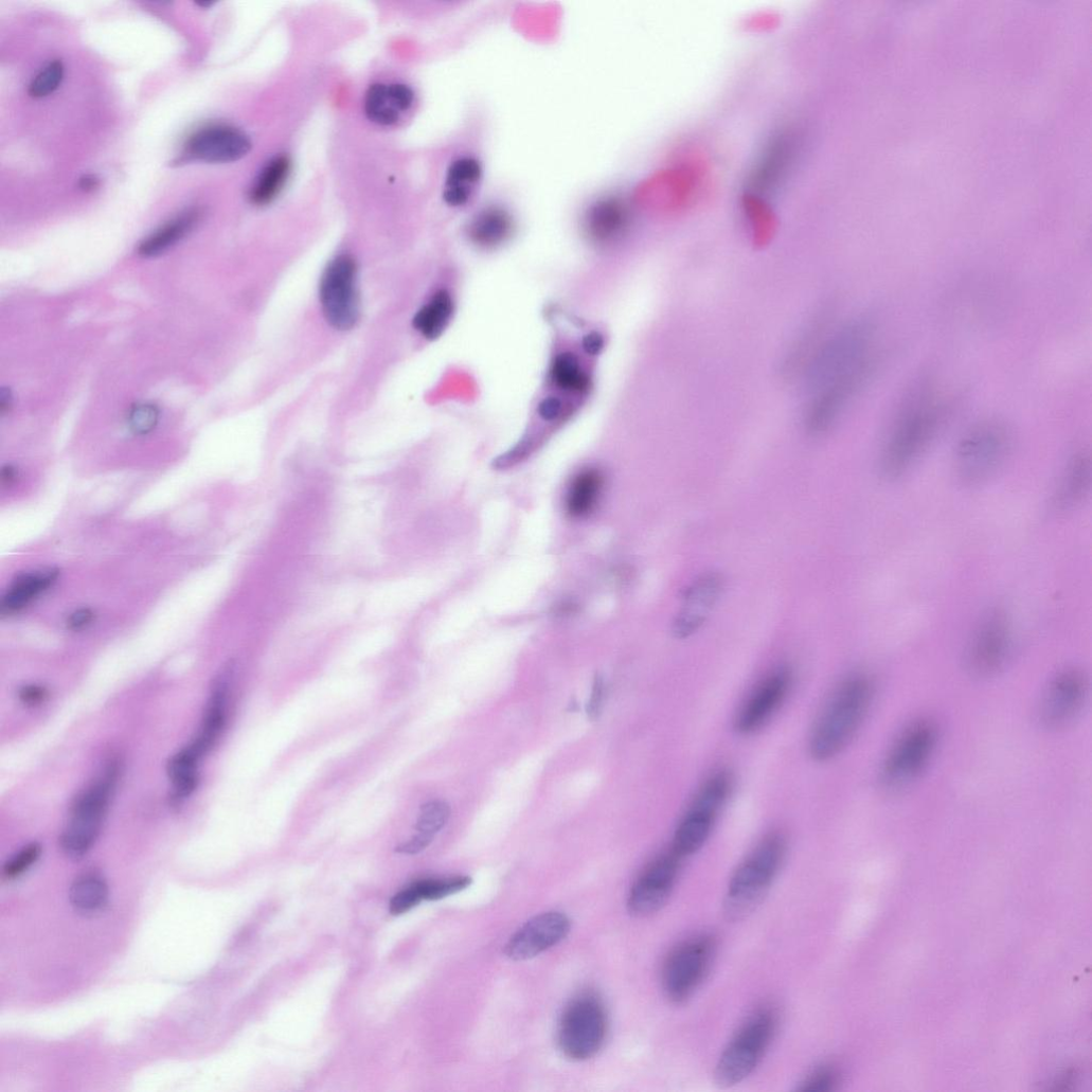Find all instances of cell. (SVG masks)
Segmentation results:
<instances>
[{"instance_id":"cell-8","label":"cell","mask_w":1092,"mask_h":1092,"mask_svg":"<svg viewBox=\"0 0 1092 1092\" xmlns=\"http://www.w3.org/2000/svg\"><path fill=\"white\" fill-rule=\"evenodd\" d=\"M607 1033V1015L601 999L583 992L565 1008L558 1025V1044L572 1060L593 1057L603 1046Z\"/></svg>"},{"instance_id":"cell-6","label":"cell","mask_w":1092,"mask_h":1092,"mask_svg":"<svg viewBox=\"0 0 1092 1092\" xmlns=\"http://www.w3.org/2000/svg\"><path fill=\"white\" fill-rule=\"evenodd\" d=\"M777 1027V1013L770 1005L754 1010L722 1052L715 1080L731 1087L746 1079L762 1061Z\"/></svg>"},{"instance_id":"cell-34","label":"cell","mask_w":1092,"mask_h":1092,"mask_svg":"<svg viewBox=\"0 0 1092 1092\" xmlns=\"http://www.w3.org/2000/svg\"><path fill=\"white\" fill-rule=\"evenodd\" d=\"M840 1071L831 1063H823L812 1070L802 1081L799 1090L824 1092L834 1090L840 1082Z\"/></svg>"},{"instance_id":"cell-4","label":"cell","mask_w":1092,"mask_h":1092,"mask_svg":"<svg viewBox=\"0 0 1092 1092\" xmlns=\"http://www.w3.org/2000/svg\"><path fill=\"white\" fill-rule=\"evenodd\" d=\"M1013 448V432L1000 419H985L960 440L954 459L956 477L967 487L988 483L1002 469Z\"/></svg>"},{"instance_id":"cell-22","label":"cell","mask_w":1092,"mask_h":1092,"mask_svg":"<svg viewBox=\"0 0 1092 1092\" xmlns=\"http://www.w3.org/2000/svg\"><path fill=\"white\" fill-rule=\"evenodd\" d=\"M203 212L192 208L156 230L139 246V253L145 257L159 255L190 234L200 222Z\"/></svg>"},{"instance_id":"cell-43","label":"cell","mask_w":1092,"mask_h":1092,"mask_svg":"<svg viewBox=\"0 0 1092 1092\" xmlns=\"http://www.w3.org/2000/svg\"><path fill=\"white\" fill-rule=\"evenodd\" d=\"M604 346L603 337L597 333L587 335L583 340V348L589 356H596Z\"/></svg>"},{"instance_id":"cell-42","label":"cell","mask_w":1092,"mask_h":1092,"mask_svg":"<svg viewBox=\"0 0 1092 1092\" xmlns=\"http://www.w3.org/2000/svg\"><path fill=\"white\" fill-rule=\"evenodd\" d=\"M562 404L557 397H549L542 400L538 407L539 415L548 422L555 420L561 413Z\"/></svg>"},{"instance_id":"cell-20","label":"cell","mask_w":1092,"mask_h":1092,"mask_svg":"<svg viewBox=\"0 0 1092 1092\" xmlns=\"http://www.w3.org/2000/svg\"><path fill=\"white\" fill-rule=\"evenodd\" d=\"M630 212L620 198L608 197L591 205L585 216L587 234L598 243L619 238L627 230Z\"/></svg>"},{"instance_id":"cell-28","label":"cell","mask_w":1092,"mask_h":1092,"mask_svg":"<svg viewBox=\"0 0 1092 1092\" xmlns=\"http://www.w3.org/2000/svg\"><path fill=\"white\" fill-rule=\"evenodd\" d=\"M291 164L286 156H279L271 160L257 177L251 193L250 199L256 205H266L272 202L285 186Z\"/></svg>"},{"instance_id":"cell-7","label":"cell","mask_w":1092,"mask_h":1092,"mask_svg":"<svg viewBox=\"0 0 1092 1092\" xmlns=\"http://www.w3.org/2000/svg\"><path fill=\"white\" fill-rule=\"evenodd\" d=\"M118 774V763L111 762L95 784L76 799L71 821L60 837L61 849L69 858H83L97 840Z\"/></svg>"},{"instance_id":"cell-32","label":"cell","mask_w":1092,"mask_h":1092,"mask_svg":"<svg viewBox=\"0 0 1092 1092\" xmlns=\"http://www.w3.org/2000/svg\"><path fill=\"white\" fill-rule=\"evenodd\" d=\"M450 807L443 801H433L424 805L416 823V830L434 838L447 824Z\"/></svg>"},{"instance_id":"cell-36","label":"cell","mask_w":1092,"mask_h":1092,"mask_svg":"<svg viewBox=\"0 0 1092 1092\" xmlns=\"http://www.w3.org/2000/svg\"><path fill=\"white\" fill-rule=\"evenodd\" d=\"M160 412L150 404H140L133 407L128 416L131 430L137 434H146L158 425Z\"/></svg>"},{"instance_id":"cell-37","label":"cell","mask_w":1092,"mask_h":1092,"mask_svg":"<svg viewBox=\"0 0 1092 1092\" xmlns=\"http://www.w3.org/2000/svg\"><path fill=\"white\" fill-rule=\"evenodd\" d=\"M416 889L411 885L410 888L397 893L390 901V912L393 915H401L412 908L416 907L420 901Z\"/></svg>"},{"instance_id":"cell-30","label":"cell","mask_w":1092,"mask_h":1092,"mask_svg":"<svg viewBox=\"0 0 1092 1092\" xmlns=\"http://www.w3.org/2000/svg\"><path fill=\"white\" fill-rule=\"evenodd\" d=\"M552 377L556 386L566 391L580 392L588 384L578 359L571 353L561 354L555 359Z\"/></svg>"},{"instance_id":"cell-14","label":"cell","mask_w":1092,"mask_h":1092,"mask_svg":"<svg viewBox=\"0 0 1092 1092\" xmlns=\"http://www.w3.org/2000/svg\"><path fill=\"white\" fill-rule=\"evenodd\" d=\"M251 147L250 138L239 128L212 124L198 129L187 139L182 160L229 164L244 159Z\"/></svg>"},{"instance_id":"cell-26","label":"cell","mask_w":1092,"mask_h":1092,"mask_svg":"<svg viewBox=\"0 0 1092 1092\" xmlns=\"http://www.w3.org/2000/svg\"><path fill=\"white\" fill-rule=\"evenodd\" d=\"M453 302L446 290H438L424 305L413 320V326L424 338L435 340L442 336L451 319Z\"/></svg>"},{"instance_id":"cell-38","label":"cell","mask_w":1092,"mask_h":1092,"mask_svg":"<svg viewBox=\"0 0 1092 1092\" xmlns=\"http://www.w3.org/2000/svg\"><path fill=\"white\" fill-rule=\"evenodd\" d=\"M605 685L603 678L597 675L594 678L590 700L587 704V715L591 720L598 719L604 701Z\"/></svg>"},{"instance_id":"cell-18","label":"cell","mask_w":1092,"mask_h":1092,"mask_svg":"<svg viewBox=\"0 0 1092 1092\" xmlns=\"http://www.w3.org/2000/svg\"><path fill=\"white\" fill-rule=\"evenodd\" d=\"M1087 691L1081 673L1067 669L1059 673L1050 683L1040 704V719L1050 728H1058L1070 721L1081 708Z\"/></svg>"},{"instance_id":"cell-12","label":"cell","mask_w":1092,"mask_h":1092,"mask_svg":"<svg viewBox=\"0 0 1092 1092\" xmlns=\"http://www.w3.org/2000/svg\"><path fill=\"white\" fill-rule=\"evenodd\" d=\"M793 683V670L786 665L766 675L738 710L734 719L736 732L751 735L760 730L786 702Z\"/></svg>"},{"instance_id":"cell-15","label":"cell","mask_w":1092,"mask_h":1092,"mask_svg":"<svg viewBox=\"0 0 1092 1092\" xmlns=\"http://www.w3.org/2000/svg\"><path fill=\"white\" fill-rule=\"evenodd\" d=\"M683 860L669 848L644 871L629 896L628 907L632 914L649 915L666 905L677 884Z\"/></svg>"},{"instance_id":"cell-21","label":"cell","mask_w":1092,"mask_h":1092,"mask_svg":"<svg viewBox=\"0 0 1092 1092\" xmlns=\"http://www.w3.org/2000/svg\"><path fill=\"white\" fill-rule=\"evenodd\" d=\"M59 577L58 570L50 569L19 575L0 603L2 614L19 612L36 597L55 585Z\"/></svg>"},{"instance_id":"cell-27","label":"cell","mask_w":1092,"mask_h":1092,"mask_svg":"<svg viewBox=\"0 0 1092 1092\" xmlns=\"http://www.w3.org/2000/svg\"><path fill=\"white\" fill-rule=\"evenodd\" d=\"M513 230L511 216L501 209L481 212L470 226L472 240L482 247H496L505 241Z\"/></svg>"},{"instance_id":"cell-39","label":"cell","mask_w":1092,"mask_h":1092,"mask_svg":"<svg viewBox=\"0 0 1092 1092\" xmlns=\"http://www.w3.org/2000/svg\"><path fill=\"white\" fill-rule=\"evenodd\" d=\"M434 838L418 834L406 843L400 844L396 847L395 852L402 855H417L424 852L433 841Z\"/></svg>"},{"instance_id":"cell-33","label":"cell","mask_w":1092,"mask_h":1092,"mask_svg":"<svg viewBox=\"0 0 1092 1092\" xmlns=\"http://www.w3.org/2000/svg\"><path fill=\"white\" fill-rule=\"evenodd\" d=\"M64 78V64L60 60H54L46 66L33 79L29 93L35 99L49 96L60 87Z\"/></svg>"},{"instance_id":"cell-2","label":"cell","mask_w":1092,"mask_h":1092,"mask_svg":"<svg viewBox=\"0 0 1092 1092\" xmlns=\"http://www.w3.org/2000/svg\"><path fill=\"white\" fill-rule=\"evenodd\" d=\"M874 697L873 681L863 674L846 678L820 713L809 738V751L818 762L838 756L861 728Z\"/></svg>"},{"instance_id":"cell-9","label":"cell","mask_w":1092,"mask_h":1092,"mask_svg":"<svg viewBox=\"0 0 1092 1092\" xmlns=\"http://www.w3.org/2000/svg\"><path fill=\"white\" fill-rule=\"evenodd\" d=\"M938 742V729L921 719L910 724L889 751L881 770V782L887 790L908 788L927 767Z\"/></svg>"},{"instance_id":"cell-11","label":"cell","mask_w":1092,"mask_h":1092,"mask_svg":"<svg viewBox=\"0 0 1092 1092\" xmlns=\"http://www.w3.org/2000/svg\"><path fill=\"white\" fill-rule=\"evenodd\" d=\"M320 299L326 321L335 329L346 332L359 320L357 265L350 255L333 259L322 276Z\"/></svg>"},{"instance_id":"cell-10","label":"cell","mask_w":1092,"mask_h":1092,"mask_svg":"<svg viewBox=\"0 0 1092 1092\" xmlns=\"http://www.w3.org/2000/svg\"><path fill=\"white\" fill-rule=\"evenodd\" d=\"M716 953L710 934H699L682 943L668 956L662 975L667 998L677 1004L691 999L708 975Z\"/></svg>"},{"instance_id":"cell-13","label":"cell","mask_w":1092,"mask_h":1092,"mask_svg":"<svg viewBox=\"0 0 1092 1092\" xmlns=\"http://www.w3.org/2000/svg\"><path fill=\"white\" fill-rule=\"evenodd\" d=\"M1010 644L1009 617L1004 609L995 608L983 619L969 646V669L978 677L992 676L1004 666Z\"/></svg>"},{"instance_id":"cell-41","label":"cell","mask_w":1092,"mask_h":1092,"mask_svg":"<svg viewBox=\"0 0 1092 1092\" xmlns=\"http://www.w3.org/2000/svg\"><path fill=\"white\" fill-rule=\"evenodd\" d=\"M19 697L26 705H38L48 697V691L39 685H28L20 690Z\"/></svg>"},{"instance_id":"cell-5","label":"cell","mask_w":1092,"mask_h":1092,"mask_svg":"<svg viewBox=\"0 0 1092 1092\" xmlns=\"http://www.w3.org/2000/svg\"><path fill=\"white\" fill-rule=\"evenodd\" d=\"M733 789L729 770H717L705 780L676 829L670 848L677 855L685 859L706 844Z\"/></svg>"},{"instance_id":"cell-44","label":"cell","mask_w":1092,"mask_h":1092,"mask_svg":"<svg viewBox=\"0 0 1092 1092\" xmlns=\"http://www.w3.org/2000/svg\"><path fill=\"white\" fill-rule=\"evenodd\" d=\"M100 186V180L94 176H85L79 181V187L85 192H93Z\"/></svg>"},{"instance_id":"cell-1","label":"cell","mask_w":1092,"mask_h":1092,"mask_svg":"<svg viewBox=\"0 0 1092 1092\" xmlns=\"http://www.w3.org/2000/svg\"><path fill=\"white\" fill-rule=\"evenodd\" d=\"M952 404L923 382L903 399L884 442L881 469L888 479L905 476L948 419Z\"/></svg>"},{"instance_id":"cell-25","label":"cell","mask_w":1092,"mask_h":1092,"mask_svg":"<svg viewBox=\"0 0 1092 1092\" xmlns=\"http://www.w3.org/2000/svg\"><path fill=\"white\" fill-rule=\"evenodd\" d=\"M109 896L104 877L94 872L79 875L69 892L71 905L80 913L93 914L104 909Z\"/></svg>"},{"instance_id":"cell-19","label":"cell","mask_w":1092,"mask_h":1092,"mask_svg":"<svg viewBox=\"0 0 1092 1092\" xmlns=\"http://www.w3.org/2000/svg\"><path fill=\"white\" fill-rule=\"evenodd\" d=\"M413 103L414 92L407 85L375 84L366 92L364 109L372 122L381 126H392L411 109Z\"/></svg>"},{"instance_id":"cell-35","label":"cell","mask_w":1092,"mask_h":1092,"mask_svg":"<svg viewBox=\"0 0 1092 1092\" xmlns=\"http://www.w3.org/2000/svg\"><path fill=\"white\" fill-rule=\"evenodd\" d=\"M41 846L32 843L14 856L4 866V875L8 879H15L24 874L39 859Z\"/></svg>"},{"instance_id":"cell-45","label":"cell","mask_w":1092,"mask_h":1092,"mask_svg":"<svg viewBox=\"0 0 1092 1092\" xmlns=\"http://www.w3.org/2000/svg\"><path fill=\"white\" fill-rule=\"evenodd\" d=\"M17 478H18V472H17L16 467H14L13 465H10V464L3 467L2 481H3L4 484L11 485L14 482H16Z\"/></svg>"},{"instance_id":"cell-24","label":"cell","mask_w":1092,"mask_h":1092,"mask_svg":"<svg viewBox=\"0 0 1092 1092\" xmlns=\"http://www.w3.org/2000/svg\"><path fill=\"white\" fill-rule=\"evenodd\" d=\"M1090 485V461L1085 452L1073 457L1056 495L1055 505L1069 509L1080 503Z\"/></svg>"},{"instance_id":"cell-3","label":"cell","mask_w":1092,"mask_h":1092,"mask_svg":"<svg viewBox=\"0 0 1092 1092\" xmlns=\"http://www.w3.org/2000/svg\"><path fill=\"white\" fill-rule=\"evenodd\" d=\"M787 839L777 831L762 838L733 873L723 901L724 915L740 920L768 893L787 856Z\"/></svg>"},{"instance_id":"cell-31","label":"cell","mask_w":1092,"mask_h":1092,"mask_svg":"<svg viewBox=\"0 0 1092 1092\" xmlns=\"http://www.w3.org/2000/svg\"><path fill=\"white\" fill-rule=\"evenodd\" d=\"M470 877H451L445 879H425L413 883L423 900H438L453 895L470 887Z\"/></svg>"},{"instance_id":"cell-23","label":"cell","mask_w":1092,"mask_h":1092,"mask_svg":"<svg viewBox=\"0 0 1092 1092\" xmlns=\"http://www.w3.org/2000/svg\"><path fill=\"white\" fill-rule=\"evenodd\" d=\"M480 163L470 158L455 161L448 169L443 198L453 208L463 207L472 199L482 180Z\"/></svg>"},{"instance_id":"cell-16","label":"cell","mask_w":1092,"mask_h":1092,"mask_svg":"<svg viewBox=\"0 0 1092 1092\" xmlns=\"http://www.w3.org/2000/svg\"><path fill=\"white\" fill-rule=\"evenodd\" d=\"M570 928V919L560 912L537 915L513 935L505 954L515 962L535 959L560 944L567 937Z\"/></svg>"},{"instance_id":"cell-17","label":"cell","mask_w":1092,"mask_h":1092,"mask_svg":"<svg viewBox=\"0 0 1092 1092\" xmlns=\"http://www.w3.org/2000/svg\"><path fill=\"white\" fill-rule=\"evenodd\" d=\"M723 587V579L717 573H706L687 587L682 607L674 622L673 631L677 639H690L703 627Z\"/></svg>"},{"instance_id":"cell-29","label":"cell","mask_w":1092,"mask_h":1092,"mask_svg":"<svg viewBox=\"0 0 1092 1092\" xmlns=\"http://www.w3.org/2000/svg\"><path fill=\"white\" fill-rule=\"evenodd\" d=\"M603 480L598 472L589 470L580 473L572 483L568 498L567 508L573 517L588 515L597 501L602 489Z\"/></svg>"},{"instance_id":"cell-40","label":"cell","mask_w":1092,"mask_h":1092,"mask_svg":"<svg viewBox=\"0 0 1092 1092\" xmlns=\"http://www.w3.org/2000/svg\"><path fill=\"white\" fill-rule=\"evenodd\" d=\"M93 620L94 612L92 609L79 608L70 614L67 624L69 629L73 631H79L90 626Z\"/></svg>"}]
</instances>
